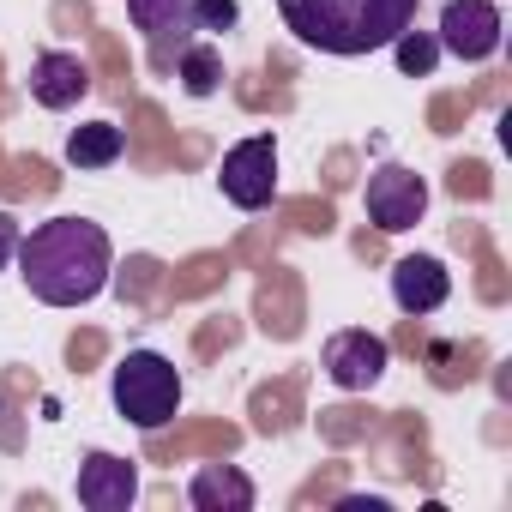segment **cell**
Masks as SVG:
<instances>
[{
	"label": "cell",
	"mask_w": 512,
	"mask_h": 512,
	"mask_svg": "<svg viewBox=\"0 0 512 512\" xmlns=\"http://www.w3.org/2000/svg\"><path fill=\"white\" fill-rule=\"evenodd\" d=\"M127 19H133V31H145L151 67L175 73L181 49L193 43V0H127Z\"/></svg>",
	"instance_id": "8"
},
{
	"label": "cell",
	"mask_w": 512,
	"mask_h": 512,
	"mask_svg": "<svg viewBox=\"0 0 512 512\" xmlns=\"http://www.w3.org/2000/svg\"><path fill=\"white\" fill-rule=\"evenodd\" d=\"M109 392H115V410H121L133 428L157 434V428H169L175 410H181V368H175L163 350H127L121 368H115V380H109Z\"/></svg>",
	"instance_id": "3"
},
{
	"label": "cell",
	"mask_w": 512,
	"mask_h": 512,
	"mask_svg": "<svg viewBox=\"0 0 512 512\" xmlns=\"http://www.w3.org/2000/svg\"><path fill=\"white\" fill-rule=\"evenodd\" d=\"M223 199L241 211H266L278 199V139L253 133L223 151Z\"/></svg>",
	"instance_id": "4"
},
{
	"label": "cell",
	"mask_w": 512,
	"mask_h": 512,
	"mask_svg": "<svg viewBox=\"0 0 512 512\" xmlns=\"http://www.w3.org/2000/svg\"><path fill=\"white\" fill-rule=\"evenodd\" d=\"M500 31H506V19H500L494 0H446L434 43H440L446 55H458V61L476 67V61H488V55L500 49Z\"/></svg>",
	"instance_id": "7"
},
{
	"label": "cell",
	"mask_w": 512,
	"mask_h": 512,
	"mask_svg": "<svg viewBox=\"0 0 512 512\" xmlns=\"http://www.w3.org/2000/svg\"><path fill=\"white\" fill-rule=\"evenodd\" d=\"M368 223L374 229H386V235H404V229H416L422 223V211H428V181L416 175V169H404V163H386V169H374L368 175Z\"/></svg>",
	"instance_id": "5"
},
{
	"label": "cell",
	"mask_w": 512,
	"mask_h": 512,
	"mask_svg": "<svg viewBox=\"0 0 512 512\" xmlns=\"http://www.w3.org/2000/svg\"><path fill=\"white\" fill-rule=\"evenodd\" d=\"M422 0H278L284 31L320 55H374L398 31H410Z\"/></svg>",
	"instance_id": "2"
},
{
	"label": "cell",
	"mask_w": 512,
	"mask_h": 512,
	"mask_svg": "<svg viewBox=\"0 0 512 512\" xmlns=\"http://www.w3.org/2000/svg\"><path fill=\"white\" fill-rule=\"evenodd\" d=\"M115 272L109 229L91 217H49L31 235H19V278L43 308H85L103 296Z\"/></svg>",
	"instance_id": "1"
},
{
	"label": "cell",
	"mask_w": 512,
	"mask_h": 512,
	"mask_svg": "<svg viewBox=\"0 0 512 512\" xmlns=\"http://www.w3.org/2000/svg\"><path fill=\"white\" fill-rule=\"evenodd\" d=\"M446 296H452V272L434 253H410V260L392 266V302L404 314H434V308H446Z\"/></svg>",
	"instance_id": "10"
},
{
	"label": "cell",
	"mask_w": 512,
	"mask_h": 512,
	"mask_svg": "<svg viewBox=\"0 0 512 512\" xmlns=\"http://www.w3.org/2000/svg\"><path fill=\"white\" fill-rule=\"evenodd\" d=\"M235 25H241V0H193V31L229 37Z\"/></svg>",
	"instance_id": "16"
},
{
	"label": "cell",
	"mask_w": 512,
	"mask_h": 512,
	"mask_svg": "<svg viewBox=\"0 0 512 512\" xmlns=\"http://www.w3.org/2000/svg\"><path fill=\"white\" fill-rule=\"evenodd\" d=\"M175 79H181L187 97H211V91L223 85V49H217L211 37H205V43H187L181 61H175Z\"/></svg>",
	"instance_id": "14"
},
{
	"label": "cell",
	"mask_w": 512,
	"mask_h": 512,
	"mask_svg": "<svg viewBox=\"0 0 512 512\" xmlns=\"http://www.w3.org/2000/svg\"><path fill=\"white\" fill-rule=\"evenodd\" d=\"M386 49L398 55V67H404L410 79H428V73H434V61H440V43H434L428 31H398Z\"/></svg>",
	"instance_id": "15"
},
{
	"label": "cell",
	"mask_w": 512,
	"mask_h": 512,
	"mask_svg": "<svg viewBox=\"0 0 512 512\" xmlns=\"http://www.w3.org/2000/svg\"><path fill=\"white\" fill-rule=\"evenodd\" d=\"M320 362H326L332 386H344V392H368V386H380V380H386L392 350H386V338H380V332H368V326H344V332H332V338H326Z\"/></svg>",
	"instance_id": "6"
},
{
	"label": "cell",
	"mask_w": 512,
	"mask_h": 512,
	"mask_svg": "<svg viewBox=\"0 0 512 512\" xmlns=\"http://www.w3.org/2000/svg\"><path fill=\"white\" fill-rule=\"evenodd\" d=\"M19 235H25V229H19V217H13V211H0V272L19 260Z\"/></svg>",
	"instance_id": "17"
},
{
	"label": "cell",
	"mask_w": 512,
	"mask_h": 512,
	"mask_svg": "<svg viewBox=\"0 0 512 512\" xmlns=\"http://www.w3.org/2000/svg\"><path fill=\"white\" fill-rule=\"evenodd\" d=\"M121 127L115 121H85V127H73L67 133V163L73 169H109L115 157H121Z\"/></svg>",
	"instance_id": "13"
},
{
	"label": "cell",
	"mask_w": 512,
	"mask_h": 512,
	"mask_svg": "<svg viewBox=\"0 0 512 512\" xmlns=\"http://www.w3.org/2000/svg\"><path fill=\"white\" fill-rule=\"evenodd\" d=\"M133 500H139V470H133V458L85 452V464H79V506H91V512H127Z\"/></svg>",
	"instance_id": "9"
},
{
	"label": "cell",
	"mask_w": 512,
	"mask_h": 512,
	"mask_svg": "<svg viewBox=\"0 0 512 512\" xmlns=\"http://www.w3.org/2000/svg\"><path fill=\"white\" fill-rule=\"evenodd\" d=\"M85 91H91V73H85V61L73 49H43L31 61V97L43 109H73Z\"/></svg>",
	"instance_id": "11"
},
{
	"label": "cell",
	"mask_w": 512,
	"mask_h": 512,
	"mask_svg": "<svg viewBox=\"0 0 512 512\" xmlns=\"http://www.w3.org/2000/svg\"><path fill=\"white\" fill-rule=\"evenodd\" d=\"M187 500L199 506V512H253V482L235 470V464H205L193 482H187Z\"/></svg>",
	"instance_id": "12"
}]
</instances>
